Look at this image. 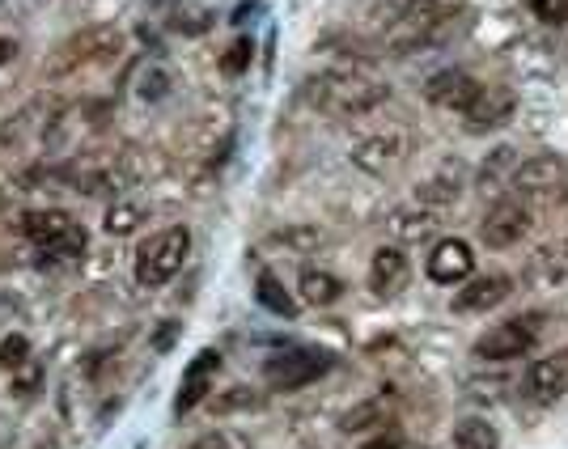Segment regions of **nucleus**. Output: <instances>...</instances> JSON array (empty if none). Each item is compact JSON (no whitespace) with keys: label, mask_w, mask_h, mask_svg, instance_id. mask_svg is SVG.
I'll list each match as a JSON object with an SVG mask.
<instances>
[{"label":"nucleus","mask_w":568,"mask_h":449,"mask_svg":"<svg viewBox=\"0 0 568 449\" xmlns=\"http://www.w3.org/2000/svg\"><path fill=\"white\" fill-rule=\"evenodd\" d=\"M301 94H306L314 111H327L335 119H352V115H365V111H374V106H382L390 98V85L361 64H344V68H327V73L310 77Z\"/></svg>","instance_id":"nucleus-1"},{"label":"nucleus","mask_w":568,"mask_h":449,"mask_svg":"<svg viewBox=\"0 0 568 449\" xmlns=\"http://www.w3.org/2000/svg\"><path fill=\"white\" fill-rule=\"evenodd\" d=\"M458 9L446 5V0H407V5L395 9V30H390V47L399 51H416L424 43L441 39L454 26Z\"/></svg>","instance_id":"nucleus-2"},{"label":"nucleus","mask_w":568,"mask_h":449,"mask_svg":"<svg viewBox=\"0 0 568 449\" xmlns=\"http://www.w3.org/2000/svg\"><path fill=\"white\" fill-rule=\"evenodd\" d=\"M187 255H191V229L187 225H170L162 233H153L136 255V280L145 284V289H162V284H170L183 272Z\"/></svg>","instance_id":"nucleus-3"},{"label":"nucleus","mask_w":568,"mask_h":449,"mask_svg":"<svg viewBox=\"0 0 568 449\" xmlns=\"http://www.w3.org/2000/svg\"><path fill=\"white\" fill-rule=\"evenodd\" d=\"M22 233L39 246L43 259H73L85 250V229H77V221L60 208H43V212H26L22 217Z\"/></svg>","instance_id":"nucleus-4"},{"label":"nucleus","mask_w":568,"mask_h":449,"mask_svg":"<svg viewBox=\"0 0 568 449\" xmlns=\"http://www.w3.org/2000/svg\"><path fill=\"white\" fill-rule=\"evenodd\" d=\"M327 369H331V352L323 348H284L263 361V377H268L272 390H301L318 382Z\"/></svg>","instance_id":"nucleus-5"},{"label":"nucleus","mask_w":568,"mask_h":449,"mask_svg":"<svg viewBox=\"0 0 568 449\" xmlns=\"http://www.w3.org/2000/svg\"><path fill=\"white\" fill-rule=\"evenodd\" d=\"M535 339H539V314H522V318H509L501 327H492L488 335H479L471 356L475 361H492V365L518 361L522 352L535 348Z\"/></svg>","instance_id":"nucleus-6"},{"label":"nucleus","mask_w":568,"mask_h":449,"mask_svg":"<svg viewBox=\"0 0 568 449\" xmlns=\"http://www.w3.org/2000/svg\"><path fill=\"white\" fill-rule=\"evenodd\" d=\"M119 47H123V34L115 26H85L81 34H73V39L60 47L56 73H73L81 64H106L119 56Z\"/></svg>","instance_id":"nucleus-7"},{"label":"nucleus","mask_w":568,"mask_h":449,"mask_svg":"<svg viewBox=\"0 0 568 449\" xmlns=\"http://www.w3.org/2000/svg\"><path fill=\"white\" fill-rule=\"evenodd\" d=\"M526 233H530V208L518 204V200L492 204V208H488V217H484V225H479V238H484V246H492V250L518 246Z\"/></svg>","instance_id":"nucleus-8"},{"label":"nucleus","mask_w":568,"mask_h":449,"mask_svg":"<svg viewBox=\"0 0 568 449\" xmlns=\"http://www.w3.org/2000/svg\"><path fill=\"white\" fill-rule=\"evenodd\" d=\"M217 373H221V352H195V361L183 369V382H179V399H174V411L179 416H187V411L200 407L208 394H212V382H217Z\"/></svg>","instance_id":"nucleus-9"},{"label":"nucleus","mask_w":568,"mask_h":449,"mask_svg":"<svg viewBox=\"0 0 568 449\" xmlns=\"http://www.w3.org/2000/svg\"><path fill=\"white\" fill-rule=\"evenodd\" d=\"M479 85L471 73H458V68H446V73L429 77V85H424V98H429L433 106H441V111H458L463 115L467 106L479 98Z\"/></svg>","instance_id":"nucleus-10"},{"label":"nucleus","mask_w":568,"mask_h":449,"mask_svg":"<svg viewBox=\"0 0 568 449\" xmlns=\"http://www.w3.org/2000/svg\"><path fill=\"white\" fill-rule=\"evenodd\" d=\"M513 94L505 85H492V89H479V98L463 111V119H467V132L471 136H479V132H496V128H505L509 123V115H513Z\"/></svg>","instance_id":"nucleus-11"},{"label":"nucleus","mask_w":568,"mask_h":449,"mask_svg":"<svg viewBox=\"0 0 568 449\" xmlns=\"http://www.w3.org/2000/svg\"><path fill=\"white\" fill-rule=\"evenodd\" d=\"M424 272H429L433 284H458V280H467L475 272V255H471V246L463 238H446V242L433 246Z\"/></svg>","instance_id":"nucleus-12"},{"label":"nucleus","mask_w":568,"mask_h":449,"mask_svg":"<svg viewBox=\"0 0 568 449\" xmlns=\"http://www.w3.org/2000/svg\"><path fill=\"white\" fill-rule=\"evenodd\" d=\"M526 394L535 403H556L568 394V352H556V356H543L526 369Z\"/></svg>","instance_id":"nucleus-13"},{"label":"nucleus","mask_w":568,"mask_h":449,"mask_svg":"<svg viewBox=\"0 0 568 449\" xmlns=\"http://www.w3.org/2000/svg\"><path fill=\"white\" fill-rule=\"evenodd\" d=\"M407 276H412V263H407V255L399 246H378L374 259H369V289H374L378 297H395Z\"/></svg>","instance_id":"nucleus-14"},{"label":"nucleus","mask_w":568,"mask_h":449,"mask_svg":"<svg viewBox=\"0 0 568 449\" xmlns=\"http://www.w3.org/2000/svg\"><path fill=\"white\" fill-rule=\"evenodd\" d=\"M386 233L395 238L399 246H412V242H424L437 233V212L424 208V204H412V208H395L386 217Z\"/></svg>","instance_id":"nucleus-15"},{"label":"nucleus","mask_w":568,"mask_h":449,"mask_svg":"<svg viewBox=\"0 0 568 449\" xmlns=\"http://www.w3.org/2000/svg\"><path fill=\"white\" fill-rule=\"evenodd\" d=\"M564 178V161L560 157H530L522 161L518 170H513V187L518 191H530V195H547L556 191Z\"/></svg>","instance_id":"nucleus-16"},{"label":"nucleus","mask_w":568,"mask_h":449,"mask_svg":"<svg viewBox=\"0 0 568 449\" xmlns=\"http://www.w3.org/2000/svg\"><path fill=\"white\" fill-rule=\"evenodd\" d=\"M399 153H403L399 136H369V140H361V145L352 149V166L365 170V174H386L399 161Z\"/></svg>","instance_id":"nucleus-17"},{"label":"nucleus","mask_w":568,"mask_h":449,"mask_svg":"<svg viewBox=\"0 0 568 449\" xmlns=\"http://www.w3.org/2000/svg\"><path fill=\"white\" fill-rule=\"evenodd\" d=\"M509 297V280L505 276H484V280H471L463 293H454V310L458 314H479V310H492Z\"/></svg>","instance_id":"nucleus-18"},{"label":"nucleus","mask_w":568,"mask_h":449,"mask_svg":"<svg viewBox=\"0 0 568 449\" xmlns=\"http://www.w3.org/2000/svg\"><path fill=\"white\" fill-rule=\"evenodd\" d=\"M390 420V394H374V399H365L348 411V416L340 420V428L348 437H357V433H374V428H386Z\"/></svg>","instance_id":"nucleus-19"},{"label":"nucleus","mask_w":568,"mask_h":449,"mask_svg":"<svg viewBox=\"0 0 568 449\" xmlns=\"http://www.w3.org/2000/svg\"><path fill=\"white\" fill-rule=\"evenodd\" d=\"M458 195H463V178H458V170H441L433 178H424V183L416 187V204L424 208H441V204H454Z\"/></svg>","instance_id":"nucleus-20"},{"label":"nucleus","mask_w":568,"mask_h":449,"mask_svg":"<svg viewBox=\"0 0 568 449\" xmlns=\"http://www.w3.org/2000/svg\"><path fill=\"white\" fill-rule=\"evenodd\" d=\"M454 449H501V433L488 416H467L454 424Z\"/></svg>","instance_id":"nucleus-21"},{"label":"nucleus","mask_w":568,"mask_h":449,"mask_svg":"<svg viewBox=\"0 0 568 449\" xmlns=\"http://www.w3.org/2000/svg\"><path fill=\"white\" fill-rule=\"evenodd\" d=\"M301 301L306 305H335L340 301V293H344V284L335 280L331 272H318V267H306V272H301Z\"/></svg>","instance_id":"nucleus-22"},{"label":"nucleus","mask_w":568,"mask_h":449,"mask_svg":"<svg viewBox=\"0 0 568 449\" xmlns=\"http://www.w3.org/2000/svg\"><path fill=\"white\" fill-rule=\"evenodd\" d=\"M255 297H259L263 310H272V314H280V318H293V314H297V301L284 293V284H280L272 272H259V280H255Z\"/></svg>","instance_id":"nucleus-23"},{"label":"nucleus","mask_w":568,"mask_h":449,"mask_svg":"<svg viewBox=\"0 0 568 449\" xmlns=\"http://www.w3.org/2000/svg\"><path fill=\"white\" fill-rule=\"evenodd\" d=\"M140 221H145V208L140 204H111L106 208V217H102V229L111 233V238H128Z\"/></svg>","instance_id":"nucleus-24"},{"label":"nucleus","mask_w":568,"mask_h":449,"mask_svg":"<svg viewBox=\"0 0 568 449\" xmlns=\"http://www.w3.org/2000/svg\"><path fill=\"white\" fill-rule=\"evenodd\" d=\"M170 94V73L162 64H149L145 73H140V81H136V98L140 102H162Z\"/></svg>","instance_id":"nucleus-25"},{"label":"nucleus","mask_w":568,"mask_h":449,"mask_svg":"<svg viewBox=\"0 0 568 449\" xmlns=\"http://www.w3.org/2000/svg\"><path fill=\"white\" fill-rule=\"evenodd\" d=\"M513 170H518V153L505 145V149H496V153L488 157V166H484V170H479V183H484V187H496V183H501L505 174H513Z\"/></svg>","instance_id":"nucleus-26"},{"label":"nucleus","mask_w":568,"mask_h":449,"mask_svg":"<svg viewBox=\"0 0 568 449\" xmlns=\"http://www.w3.org/2000/svg\"><path fill=\"white\" fill-rule=\"evenodd\" d=\"M251 407H263V399H259L255 390H246V386L225 390L221 399H217V411H221V416H229V411H251Z\"/></svg>","instance_id":"nucleus-27"},{"label":"nucleus","mask_w":568,"mask_h":449,"mask_svg":"<svg viewBox=\"0 0 568 449\" xmlns=\"http://www.w3.org/2000/svg\"><path fill=\"white\" fill-rule=\"evenodd\" d=\"M22 361H30V339L26 335H5L0 339V369H17Z\"/></svg>","instance_id":"nucleus-28"},{"label":"nucleus","mask_w":568,"mask_h":449,"mask_svg":"<svg viewBox=\"0 0 568 449\" xmlns=\"http://www.w3.org/2000/svg\"><path fill=\"white\" fill-rule=\"evenodd\" d=\"M251 56H255V43H251V39H238V43H229L221 68H225L229 77H238V73H246V68H251Z\"/></svg>","instance_id":"nucleus-29"},{"label":"nucleus","mask_w":568,"mask_h":449,"mask_svg":"<svg viewBox=\"0 0 568 449\" xmlns=\"http://www.w3.org/2000/svg\"><path fill=\"white\" fill-rule=\"evenodd\" d=\"M39 386H43V365L39 361H22L13 369V394H22L26 399V394H34Z\"/></svg>","instance_id":"nucleus-30"},{"label":"nucleus","mask_w":568,"mask_h":449,"mask_svg":"<svg viewBox=\"0 0 568 449\" xmlns=\"http://www.w3.org/2000/svg\"><path fill=\"white\" fill-rule=\"evenodd\" d=\"M191 449H251V441H246L242 433H229V428H217V433L200 437Z\"/></svg>","instance_id":"nucleus-31"},{"label":"nucleus","mask_w":568,"mask_h":449,"mask_svg":"<svg viewBox=\"0 0 568 449\" xmlns=\"http://www.w3.org/2000/svg\"><path fill=\"white\" fill-rule=\"evenodd\" d=\"M530 9L547 26H568V0H530Z\"/></svg>","instance_id":"nucleus-32"},{"label":"nucleus","mask_w":568,"mask_h":449,"mask_svg":"<svg viewBox=\"0 0 568 449\" xmlns=\"http://www.w3.org/2000/svg\"><path fill=\"white\" fill-rule=\"evenodd\" d=\"M276 242H293V246H318V242H323V233H318V229H284V233H276Z\"/></svg>","instance_id":"nucleus-33"},{"label":"nucleus","mask_w":568,"mask_h":449,"mask_svg":"<svg viewBox=\"0 0 568 449\" xmlns=\"http://www.w3.org/2000/svg\"><path fill=\"white\" fill-rule=\"evenodd\" d=\"M361 449H403V437L395 433V428H390V433H378L374 441H365Z\"/></svg>","instance_id":"nucleus-34"},{"label":"nucleus","mask_w":568,"mask_h":449,"mask_svg":"<svg viewBox=\"0 0 568 449\" xmlns=\"http://www.w3.org/2000/svg\"><path fill=\"white\" fill-rule=\"evenodd\" d=\"M9 60H13V43H9V39H0V68H5Z\"/></svg>","instance_id":"nucleus-35"}]
</instances>
